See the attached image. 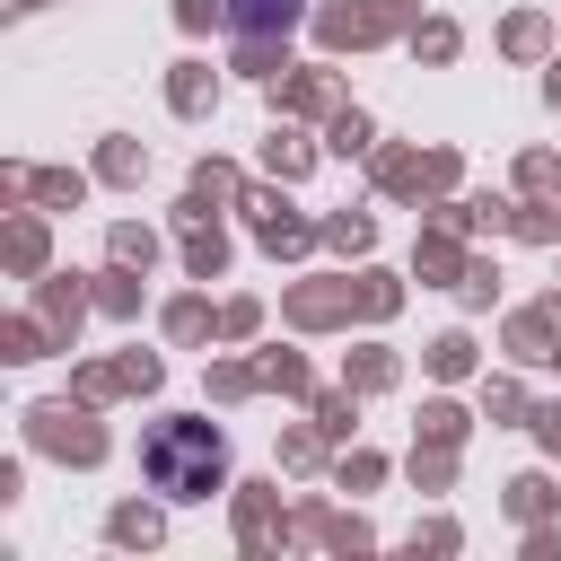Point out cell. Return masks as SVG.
I'll list each match as a JSON object with an SVG mask.
<instances>
[{"instance_id": "cell-1", "label": "cell", "mask_w": 561, "mask_h": 561, "mask_svg": "<svg viewBox=\"0 0 561 561\" xmlns=\"http://www.w3.org/2000/svg\"><path fill=\"white\" fill-rule=\"evenodd\" d=\"M140 473H149V491H167V500H210L219 473H228V438H219L210 421H158V430L140 438Z\"/></svg>"}, {"instance_id": "cell-2", "label": "cell", "mask_w": 561, "mask_h": 561, "mask_svg": "<svg viewBox=\"0 0 561 561\" xmlns=\"http://www.w3.org/2000/svg\"><path fill=\"white\" fill-rule=\"evenodd\" d=\"M219 18L237 35H289L298 26V0H219Z\"/></svg>"}]
</instances>
